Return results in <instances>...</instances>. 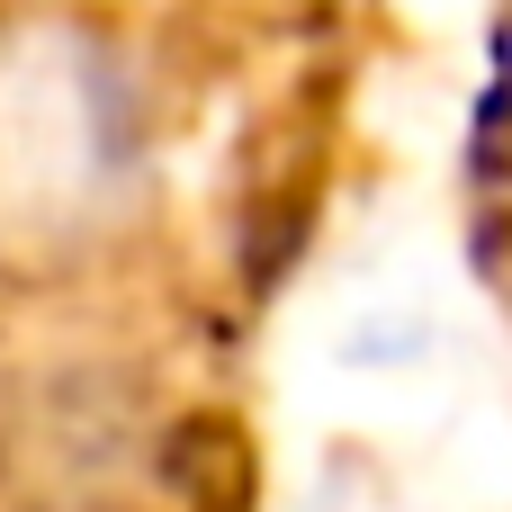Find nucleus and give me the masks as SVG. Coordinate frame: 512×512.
Here are the masks:
<instances>
[{"label":"nucleus","mask_w":512,"mask_h":512,"mask_svg":"<svg viewBox=\"0 0 512 512\" xmlns=\"http://www.w3.org/2000/svg\"><path fill=\"white\" fill-rule=\"evenodd\" d=\"M171 369L81 306L0 351V512H144L171 459Z\"/></svg>","instance_id":"f03ea898"},{"label":"nucleus","mask_w":512,"mask_h":512,"mask_svg":"<svg viewBox=\"0 0 512 512\" xmlns=\"http://www.w3.org/2000/svg\"><path fill=\"white\" fill-rule=\"evenodd\" d=\"M162 216L153 63L99 0H0V306L99 297Z\"/></svg>","instance_id":"f257e3e1"}]
</instances>
